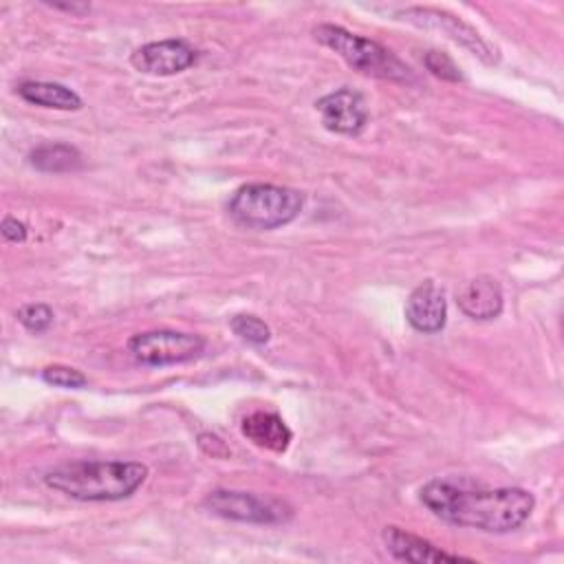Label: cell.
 Masks as SVG:
<instances>
[{
	"instance_id": "obj_6",
	"label": "cell",
	"mask_w": 564,
	"mask_h": 564,
	"mask_svg": "<svg viewBox=\"0 0 564 564\" xmlns=\"http://www.w3.org/2000/svg\"><path fill=\"white\" fill-rule=\"evenodd\" d=\"M203 505L225 518L249 524H280L291 518V509L273 498H260L249 491H231V489H214L207 494Z\"/></svg>"
},
{
	"instance_id": "obj_5",
	"label": "cell",
	"mask_w": 564,
	"mask_h": 564,
	"mask_svg": "<svg viewBox=\"0 0 564 564\" xmlns=\"http://www.w3.org/2000/svg\"><path fill=\"white\" fill-rule=\"evenodd\" d=\"M130 355L143 366H176L196 359L205 350V339L183 330H145L128 339Z\"/></svg>"
},
{
	"instance_id": "obj_11",
	"label": "cell",
	"mask_w": 564,
	"mask_h": 564,
	"mask_svg": "<svg viewBox=\"0 0 564 564\" xmlns=\"http://www.w3.org/2000/svg\"><path fill=\"white\" fill-rule=\"evenodd\" d=\"M456 304L467 317L487 322L502 313L505 297L500 284L491 275H476L456 291Z\"/></svg>"
},
{
	"instance_id": "obj_7",
	"label": "cell",
	"mask_w": 564,
	"mask_h": 564,
	"mask_svg": "<svg viewBox=\"0 0 564 564\" xmlns=\"http://www.w3.org/2000/svg\"><path fill=\"white\" fill-rule=\"evenodd\" d=\"M399 15L416 26L443 31L447 37H452L454 42H458L460 46H465L474 55H478L485 64L498 62L496 48L489 42H485L482 35L474 26H469L467 22H463L460 18H456L447 11H438V9H430V7H410V9H403Z\"/></svg>"
},
{
	"instance_id": "obj_18",
	"label": "cell",
	"mask_w": 564,
	"mask_h": 564,
	"mask_svg": "<svg viewBox=\"0 0 564 564\" xmlns=\"http://www.w3.org/2000/svg\"><path fill=\"white\" fill-rule=\"evenodd\" d=\"M18 322L31 330V333H44L48 330V326L53 324V311L48 304H42V302H31V304H24L18 308L15 313Z\"/></svg>"
},
{
	"instance_id": "obj_19",
	"label": "cell",
	"mask_w": 564,
	"mask_h": 564,
	"mask_svg": "<svg viewBox=\"0 0 564 564\" xmlns=\"http://www.w3.org/2000/svg\"><path fill=\"white\" fill-rule=\"evenodd\" d=\"M423 64H425V68H427L434 77H438V79H445V82H463L460 68H458L456 62H454L447 53H443V51H427V53L423 55Z\"/></svg>"
},
{
	"instance_id": "obj_13",
	"label": "cell",
	"mask_w": 564,
	"mask_h": 564,
	"mask_svg": "<svg viewBox=\"0 0 564 564\" xmlns=\"http://www.w3.org/2000/svg\"><path fill=\"white\" fill-rule=\"evenodd\" d=\"M240 432L253 445L275 452V454L286 452V447L291 445V438H293V434H291L289 425L282 421V416L275 412H264V410L247 414L240 423Z\"/></svg>"
},
{
	"instance_id": "obj_3",
	"label": "cell",
	"mask_w": 564,
	"mask_h": 564,
	"mask_svg": "<svg viewBox=\"0 0 564 564\" xmlns=\"http://www.w3.org/2000/svg\"><path fill=\"white\" fill-rule=\"evenodd\" d=\"M304 207L300 189L273 183L240 185L229 198V216L247 229H278L293 223Z\"/></svg>"
},
{
	"instance_id": "obj_4",
	"label": "cell",
	"mask_w": 564,
	"mask_h": 564,
	"mask_svg": "<svg viewBox=\"0 0 564 564\" xmlns=\"http://www.w3.org/2000/svg\"><path fill=\"white\" fill-rule=\"evenodd\" d=\"M313 35L319 44L335 51L350 68H355L361 75L399 84L414 82L410 66L375 40L350 33L348 29L337 24H317L313 29Z\"/></svg>"
},
{
	"instance_id": "obj_14",
	"label": "cell",
	"mask_w": 564,
	"mask_h": 564,
	"mask_svg": "<svg viewBox=\"0 0 564 564\" xmlns=\"http://www.w3.org/2000/svg\"><path fill=\"white\" fill-rule=\"evenodd\" d=\"M18 95L29 101V104H35V106H42V108H55V110H79L84 104H82V97L70 90L68 86L64 84H57V82H22L18 86Z\"/></svg>"
},
{
	"instance_id": "obj_20",
	"label": "cell",
	"mask_w": 564,
	"mask_h": 564,
	"mask_svg": "<svg viewBox=\"0 0 564 564\" xmlns=\"http://www.w3.org/2000/svg\"><path fill=\"white\" fill-rule=\"evenodd\" d=\"M0 231H2V238L9 240V242H24L26 240V227L24 223H20L18 218L13 216H7L0 225Z\"/></svg>"
},
{
	"instance_id": "obj_15",
	"label": "cell",
	"mask_w": 564,
	"mask_h": 564,
	"mask_svg": "<svg viewBox=\"0 0 564 564\" xmlns=\"http://www.w3.org/2000/svg\"><path fill=\"white\" fill-rule=\"evenodd\" d=\"M29 163L40 172L64 174L82 167V154L68 143H42L31 150Z\"/></svg>"
},
{
	"instance_id": "obj_8",
	"label": "cell",
	"mask_w": 564,
	"mask_h": 564,
	"mask_svg": "<svg viewBox=\"0 0 564 564\" xmlns=\"http://www.w3.org/2000/svg\"><path fill=\"white\" fill-rule=\"evenodd\" d=\"M196 62V48L183 37L148 42L130 55V64L145 75H176Z\"/></svg>"
},
{
	"instance_id": "obj_21",
	"label": "cell",
	"mask_w": 564,
	"mask_h": 564,
	"mask_svg": "<svg viewBox=\"0 0 564 564\" xmlns=\"http://www.w3.org/2000/svg\"><path fill=\"white\" fill-rule=\"evenodd\" d=\"M51 7L53 9H62V11H70V13H86V11H90V4H86V2H82V4H75V2H66V4H62V2H51Z\"/></svg>"
},
{
	"instance_id": "obj_10",
	"label": "cell",
	"mask_w": 564,
	"mask_h": 564,
	"mask_svg": "<svg viewBox=\"0 0 564 564\" xmlns=\"http://www.w3.org/2000/svg\"><path fill=\"white\" fill-rule=\"evenodd\" d=\"M405 319L414 330L423 335H434L445 328L447 300L434 280H425L412 289L405 300Z\"/></svg>"
},
{
	"instance_id": "obj_1",
	"label": "cell",
	"mask_w": 564,
	"mask_h": 564,
	"mask_svg": "<svg viewBox=\"0 0 564 564\" xmlns=\"http://www.w3.org/2000/svg\"><path fill=\"white\" fill-rule=\"evenodd\" d=\"M419 498L436 518L485 533L520 529L535 507L533 494L522 487L469 489L441 478L425 482Z\"/></svg>"
},
{
	"instance_id": "obj_17",
	"label": "cell",
	"mask_w": 564,
	"mask_h": 564,
	"mask_svg": "<svg viewBox=\"0 0 564 564\" xmlns=\"http://www.w3.org/2000/svg\"><path fill=\"white\" fill-rule=\"evenodd\" d=\"M42 381L55 388H68V390H79L88 383V377L73 368V366H64V364H53L42 368Z\"/></svg>"
},
{
	"instance_id": "obj_16",
	"label": "cell",
	"mask_w": 564,
	"mask_h": 564,
	"mask_svg": "<svg viewBox=\"0 0 564 564\" xmlns=\"http://www.w3.org/2000/svg\"><path fill=\"white\" fill-rule=\"evenodd\" d=\"M229 328L234 330V335H238L242 341L253 344V346H262L271 339V328L251 313H238L229 319Z\"/></svg>"
},
{
	"instance_id": "obj_12",
	"label": "cell",
	"mask_w": 564,
	"mask_h": 564,
	"mask_svg": "<svg viewBox=\"0 0 564 564\" xmlns=\"http://www.w3.org/2000/svg\"><path fill=\"white\" fill-rule=\"evenodd\" d=\"M383 542L386 549L394 560L401 562H458V560H469L456 553H447L441 546L432 544L430 540H423L410 531H403L401 527H386L383 529Z\"/></svg>"
},
{
	"instance_id": "obj_9",
	"label": "cell",
	"mask_w": 564,
	"mask_h": 564,
	"mask_svg": "<svg viewBox=\"0 0 564 564\" xmlns=\"http://www.w3.org/2000/svg\"><path fill=\"white\" fill-rule=\"evenodd\" d=\"M317 112L322 115V123L326 130L335 134L355 137L368 123V106L361 93L352 88L333 90L315 101Z\"/></svg>"
},
{
	"instance_id": "obj_2",
	"label": "cell",
	"mask_w": 564,
	"mask_h": 564,
	"mask_svg": "<svg viewBox=\"0 0 564 564\" xmlns=\"http://www.w3.org/2000/svg\"><path fill=\"white\" fill-rule=\"evenodd\" d=\"M148 478V467L137 460H75L46 471V487L82 500L112 502L130 498Z\"/></svg>"
}]
</instances>
